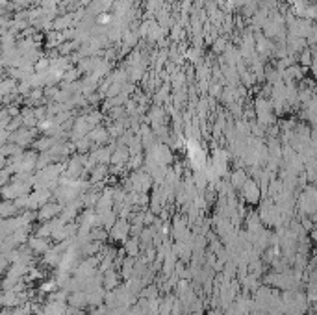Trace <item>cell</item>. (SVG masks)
<instances>
[{"instance_id":"obj_1","label":"cell","mask_w":317,"mask_h":315,"mask_svg":"<svg viewBox=\"0 0 317 315\" xmlns=\"http://www.w3.org/2000/svg\"><path fill=\"white\" fill-rule=\"evenodd\" d=\"M239 191L243 195V200L249 202V204H258L260 199H262V188H260V184L256 180H247V184Z\"/></svg>"},{"instance_id":"obj_2","label":"cell","mask_w":317,"mask_h":315,"mask_svg":"<svg viewBox=\"0 0 317 315\" xmlns=\"http://www.w3.org/2000/svg\"><path fill=\"white\" fill-rule=\"evenodd\" d=\"M63 211V204L60 202H47L43 208L37 210V219L39 220H54L56 217H60V213Z\"/></svg>"},{"instance_id":"obj_3","label":"cell","mask_w":317,"mask_h":315,"mask_svg":"<svg viewBox=\"0 0 317 315\" xmlns=\"http://www.w3.org/2000/svg\"><path fill=\"white\" fill-rule=\"evenodd\" d=\"M130 224H128L127 219H119L113 224V228H111V237L115 239V241H127L128 234H130Z\"/></svg>"},{"instance_id":"obj_4","label":"cell","mask_w":317,"mask_h":315,"mask_svg":"<svg viewBox=\"0 0 317 315\" xmlns=\"http://www.w3.org/2000/svg\"><path fill=\"white\" fill-rule=\"evenodd\" d=\"M28 247H30V251L33 254H47V252L50 251V245L47 241V237H39V236H33L28 239Z\"/></svg>"},{"instance_id":"obj_5","label":"cell","mask_w":317,"mask_h":315,"mask_svg":"<svg viewBox=\"0 0 317 315\" xmlns=\"http://www.w3.org/2000/svg\"><path fill=\"white\" fill-rule=\"evenodd\" d=\"M119 287V274L115 273V269H110L104 273V289L106 291H113Z\"/></svg>"},{"instance_id":"obj_6","label":"cell","mask_w":317,"mask_h":315,"mask_svg":"<svg viewBox=\"0 0 317 315\" xmlns=\"http://www.w3.org/2000/svg\"><path fill=\"white\" fill-rule=\"evenodd\" d=\"M69 302H71L73 308H78V310H82L84 306H89V302H87V293H85V291L71 293L69 295Z\"/></svg>"},{"instance_id":"obj_7","label":"cell","mask_w":317,"mask_h":315,"mask_svg":"<svg viewBox=\"0 0 317 315\" xmlns=\"http://www.w3.org/2000/svg\"><path fill=\"white\" fill-rule=\"evenodd\" d=\"M139 247H141L139 237H132V239H128L127 245H125V252H127L128 256L136 258V256H138V252H139Z\"/></svg>"},{"instance_id":"obj_8","label":"cell","mask_w":317,"mask_h":315,"mask_svg":"<svg viewBox=\"0 0 317 315\" xmlns=\"http://www.w3.org/2000/svg\"><path fill=\"white\" fill-rule=\"evenodd\" d=\"M247 180L249 178H247V174H245L243 171H236L232 174V180H230V186L236 189H241L247 184Z\"/></svg>"},{"instance_id":"obj_9","label":"cell","mask_w":317,"mask_h":315,"mask_svg":"<svg viewBox=\"0 0 317 315\" xmlns=\"http://www.w3.org/2000/svg\"><path fill=\"white\" fill-rule=\"evenodd\" d=\"M128 159V150L125 147H121L119 150H115V154H111V163H123Z\"/></svg>"},{"instance_id":"obj_10","label":"cell","mask_w":317,"mask_h":315,"mask_svg":"<svg viewBox=\"0 0 317 315\" xmlns=\"http://www.w3.org/2000/svg\"><path fill=\"white\" fill-rule=\"evenodd\" d=\"M141 297L143 299H148V300H154L158 297V287L156 285H145L143 291H141Z\"/></svg>"},{"instance_id":"obj_11","label":"cell","mask_w":317,"mask_h":315,"mask_svg":"<svg viewBox=\"0 0 317 315\" xmlns=\"http://www.w3.org/2000/svg\"><path fill=\"white\" fill-rule=\"evenodd\" d=\"M106 236H108V234H106V230H102V228H93V230H91V241H104L106 239Z\"/></svg>"},{"instance_id":"obj_12","label":"cell","mask_w":317,"mask_h":315,"mask_svg":"<svg viewBox=\"0 0 317 315\" xmlns=\"http://www.w3.org/2000/svg\"><path fill=\"white\" fill-rule=\"evenodd\" d=\"M208 315H221V314H219L217 310H211V312H210V314H208Z\"/></svg>"}]
</instances>
